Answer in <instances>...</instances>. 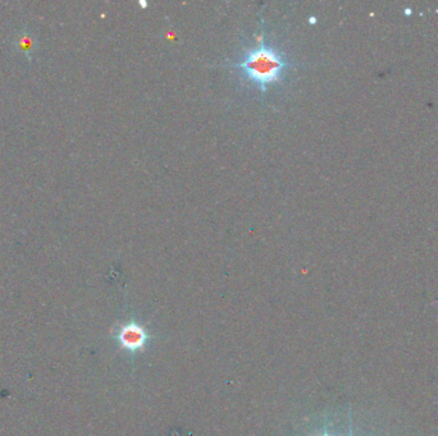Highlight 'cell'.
<instances>
[{
  "label": "cell",
  "instance_id": "cell-1",
  "mask_svg": "<svg viewBox=\"0 0 438 436\" xmlns=\"http://www.w3.org/2000/svg\"><path fill=\"white\" fill-rule=\"evenodd\" d=\"M228 67L241 71L245 79L266 93L268 87L280 84L294 63L262 36L258 43L244 51L240 60Z\"/></svg>",
  "mask_w": 438,
  "mask_h": 436
},
{
  "label": "cell",
  "instance_id": "cell-2",
  "mask_svg": "<svg viewBox=\"0 0 438 436\" xmlns=\"http://www.w3.org/2000/svg\"><path fill=\"white\" fill-rule=\"evenodd\" d=\"M146 339L148 336L145 330L136 324L126 325L120 333V342L124 348L129 350H140L141 347H144Z\"/></svg>",
  "mask_w": 438,
  "mask_h": 436
}]
</instances>
